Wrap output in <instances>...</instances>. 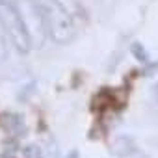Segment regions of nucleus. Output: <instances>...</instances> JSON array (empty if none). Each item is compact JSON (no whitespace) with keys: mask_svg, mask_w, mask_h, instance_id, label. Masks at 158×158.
Wrapping results in <instances>:
<instances>
[{"mask_svg":"<svg viewBox=\"0 0 158 158\" xmlns=\"http://www.w3.org/2000/svg\"><path fill=\"white\" fill-rule=\"evenodd\" d=\"M35 13L39 15L45 35H48L54 43L65 45L74 37V21L67 8L60 0H30Z\"/></svg>","mask_w":158,"mask_h":158,"instance_id":"f257e3e1","label":"nucleus"},{"mask_svg":"<svg viewBox=\"0 0 158 158\" xmlns=\"http://www.w3.org/2000/svg\"><path fill=\"white\" fill-rule=\"evenodd\" d=\"M130 52H132V56H134L138 61H141V63H149V54H147V50L143 48V45H139V43H132V45H130Z\"/></svg>","mask_w":158,"mask_h":158,"instance_id":"20e7f679","label":"nucleus"},{"mask_svg":"<svg viewBox=\"0 0 158 158\" xmlns=\"http://www.w3.org/2000/svg\"><path fill=\"white\" fill-rule=\"evenodd\" d=\"M6 119H8L6 127H8L11 132L21 134V132L24 130V119H23L19 114H8V115H6Z\"/></svg>","mask_w":158,"mask_h":158,"instance_id":"7ed1b4c3","label":"nucleus"},{"mask_svg":"<svg viewBox=\"0 0 158 158\" xmlns=\"http://www.w3.org/2000/svg\"><path fill=\"white\" fill-rule=\"evenodd\" d=\"M0 30L19 52L26 54L34 48V39L24 11L13 0H0Z\"/></svg>","mask_w":158,"mask_h":158,"instance_id":"f03ea898","label":"nucleus"},{"mask_svg":"<svg viewBox=\"0 0 158 158\" xmlns=\"http://www.w3.org/2000/svg\"><path fill=\"white\" fill-rule=\"evenodd\" d=\"M65 158H80V154H78V151H71Z\"/></svg>","mask_w":158,"mask_h":158,"instance_id":"423d86ee","label":"nucleus"},{"mask_svg":"<svg viewBox=\"0 0 158 158\" xmlns=\"http://www.w3.org/2000/svg\"><path fill=\"white\" fill-rule=\"evenodd\" d=\"M10 56V50H8V41H6V35L0 32V63H4Z\"/></svg>","mask_w":158,"mask_h":158,"instance_id":"39448f33","label":"nucleus"},{"mask_svg":"<svg viewBox=\"0 0 158 158\" xmlns=\"http://www.w3.org/2000/svg\"><path fill=\"white\" fill-rule=\"evenodd\" d=\"M136 158H147V156H136Z\"/></svg>","mask_w":158,"mask_h":158,"instance_id":"6e6552de","label":"nucleus"},{"mask_svg":"<svg viewBox=\"0 0 158 158\" xmlns=\"http://www.w3.org/2000/svg\"><path fill=\"white\" fill-rule=\"evenodd\" d=\"M154 97H156V101H158V84H156V88H154Z\"/></svg>","mask_w":158,"mask_h":158,"instance_id":"0eeeda50","label":"nucleus"}]
</instances>
